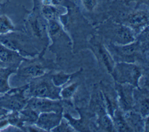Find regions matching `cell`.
<instances>
[{
	"instance_id": "6da1fadb",
	"label": "cell",
	"mask_w": 149,
	"mask_h": 132,
	"mask_svg": "<svg viewBox=\"0 0 149 132\" xmlns=\"http://www.w3.org/2000/svg\"><path fill=\"white\" fill-rule=\"evenodd\" d=\"M47 26L48 21L41 15L38 5H34L33 11L25 20V26L28 32V36L36 48H37L38 45L43 47V52L46 49L49 40Z\"/></svg>"
},
{
	"instance_id": "7a4b0ae2",
	"label": "cell",
	"mask_w": 149,
	"mask_h": 132,
	"mask_svg": "<svg viewBox=\"0 0 149 132\" xmlns=\"http://www.w3.org/2000/svg\"><path fill=\"white\" fill-rule=\"evenodd\" d=\"M0 42L8 48L17 52L24 58H33L38 55L39 51L28 35L15 31L0 35Z\"/></svg>"
},
{
	"instance_id": "3957f363",
	"label": "cell",
	"mask_w": 149,
	"mask_h": 132,
	"mask_svg": "<svg viewBox=\"0 0 149 132\" xmlns=\"http://www.w3.org/2000/svg\"><path fill=\"white\" fill-rule=\"evenodd\" d=\"M110 75L117 84H127L139 88L143 76V68L136 63L118 62L115 63Z\"/></svg>"
},
{
	"instance_id": "277c9868",
	"label": "cell",
	"mask_w": 149,
	"mask_h": 132,
	"mask_svg": "<svg viewBox=\"0 0 149 132\" xmlns=\"http://www.w3.org/2000/svg\"><path fill=\"white\" fill-rule=\"evenodd\" d=\"M61 87L56 86L52 83L50 74L46 73L38 78H33L28 83V97L49 98L52 100H61L60 92Z\"/></svg>"
},
{
	"instance_id": "5b68a950",
	"label": "cell",
	"mask_w": 149,
	"mask_h": 132,
	"mask_svg": "<svg viewBox=\"0 0 149 132\" xmlns=\"http://www.w3.org/2000/svg\"><path fill=\"white\" fill-rule=\"evenodd\" d=\"M107 48L116 63L126 62L136 63L137 60L141 59V56L144 53V46L137 40L125 45L110 44Z\"/></svg>"
},
{
	"instance_id": "8992f818",
	"label": "cell",
	"mask_w": 149,
	"mask_h": 132,
	"mask_svg": "<svg viewBox=\"0 0 149 132\" xmlns=\"http://www.w3.org/2000/svg\"><path fill=\"white\" fill-rule=\"evenodd\" d=\"M45 60L40 55L37 58H26L24 59L19 66H17L16 73L17 76L22 78L33 79L42 76L47 73L51 66V62Z\"/></svg>"
},
{
	"instance_id": "52a82bcc",
	"label": "cell",
	"mask_w": 149,
	"mask_h": 132,
	"mask_svg": "<svg viewBox=\"0 0 149 132\" xmlns=\"http://www.w3.org/2000/svg\"><path fill=\"white\" fill-rule=\"evenodd\" d=\"M28 84L15 89H10L8 92L0 97V107L8 111H20L27 104L29 97L27 96Z\"/></svg>"
},
{
	"instance_id": "ba28073f",
	"label": "cell",
	"mask_w": 149,
	"mask_h": 132,
	"mask_svg": "<svg viewBox=\"0 0 149 132\" xmlns=\"http://www.w3.org/2000/svg\"><path fill=\"white\" fill-rule=\"evenodd\" d=\"M106 35L111 40V44L125 45L136 40V34L129 27L124 24L112 22L106 26Z\"/></svg>"
},
{
	"instance_id": "9c48e42d",
	"label": "cell",
	"mask_w": 149,
	"mask_h": 132,
	"mask_svg": "<svg viewBox=\"0 0 149 132\" xmlns=\"http://www.w3.org/2000/svg\"><path fill=\"white\" fill-rule=\"evenodd\" d=\"M26 106L31 108L39 114L42 112H63V106L61 100H52L49 98L29 97Z\"/></svg>"
},
{
	"instance_id": "30bf717a",
	"label": "cell",
	"mask_w": 149,
	"mask_h": 132,
	"mask_svg": "<svg viewBox=\"0 0 149 132\" xmlns=\"http://www.w3.org/2000/svg\"><path fill=\"white\" fill-rule=\"evenodd\" d=\"M134 32L135 34H141V32L148 26V12L147 10H136L125 17V23Z\"/></svg>"
},
{
	"instance_id": "8fae6325",
	"label": "cell",
	"mask_w": 149,
	"mask_h": 132,
	"mask_svg": "<svg viewBox=\"0 0 149 132\" xmlns=\"http://www.w3.org/2000/svg\"><path fill=\"white\" fill-rule=\"evenodd\" d=\"M90 48L91 49L97 60L106 67L109 74H111L116 62L112 56L111 53L109 52L108 48L102 43L93 40V41L91 42Z\"/></svg>"
},
{
	"instance_id": "7c38bea8",
	"label": "cell",
	"mask_w": 149,
	"mask_h": 132,
	"mask_svg": "<svg viewBox=\"0 0 149 132\" xmlns=\"http://www.w3.org/2000/svg\"><path fill=\"white\" fill-rule=\"evenodd\" d=\"M116 89L118 93V104L120 110L123 112L132 110V108H134V87L127 84L116 83Z\"/></svg>"
},
{
	"instance_id": "4fadbf2b",
	"label": "cell",
	"mask_w": 149,
	"mask_h": 132,
	"mask_svg": "<svg viewBox=\"0 0 149 132\" xmlns=\"http://www.w3.org/2000/svg\"><path fill=\"white\" fill-rule=\"evenodd\" d=\"M63 118V112H42L39 114L35 124L44 131H51L60 124Z\"/></svg>"
},
{
	"instance_id": "5bb4252c",
	"label": "cell",
	"mask_w": 149,
	"mask_h": 132,
	"mask_svg": "<svg viewBox=\"0 0 149 132\" xmlns=\"http://www.w3.org/2000/svg\"><path fill=\"white\" fill-rule=\"evenodd\" d=\"M24 59L26 58L17 52L8 48L0 42V61L3 63V66L17 69Z\"/></svg>"
},
{
	"instance_id": "9a60e30c",
	"label": "cell",
	"mask_w": 149,
	"mask_h": 132,
	"mask_svg": "<svg viewBox=\"0 0 149 132\" xmlns=\"http://www.w3.org/2000/svg\"><path fill=\"white\" fill-rule=\"evenodd\" d=\"M124 118L132 131H143V125L145 118L136 111L129 110L123 112Z\"/></svg>"
},
{
	"instance_id": "2e32d148",
	"label": "cell",
	"mask_w": 149,
	"mask_h": 132,
	"mask_svg": "<svg viewBox=\"0 0 149 132\" xmlns=\"http://www.w3.org/2000/svg\"><path fill=\"white\" fill-rule=\"evenodd\" d=\"M64 9V6H53V5H40V12L44 18L47 21L54 20V19H59L60 15H64L68 10L62 11L61 10Z\"/></svg>"
},
{
	"instance_id": "e0dca14e",
	"label": "cell",
	"mask_w": 149,
	"mask_h": 132,
	"mask_svg": "<svg viewBox=\"0 0 149 132\" xmlns=\"http://www.w3.org/2000/svg\"><path fill=\"white\" fill-rule=\"evenodd\" d=\"M16 70L15 68L6 66L0 68V94H4L11 89L9 79L13 74L16 73Z\"/></svg>"
},
{
	"instance_id": "ac0fdd59",
	"label": "cell",
	"mask_w": 149,
	"mask_h": 132,
	"mask_svg": "<svg viewBox=\"0 0 149 132\" xmlns=\"http://www.w3.org/2000/svg\"><path fill=\"white\" fill-rule=\"evenodd\" d=\"M111 118L113 124V131H132L125 122L123 112L119 108L115 110Z\"/></svg>"
},
{
	"instance_id": "d6986e66",
	"label": "cell",
	"mask_w": 149,
	"mask_h": 132,
	"mask_svg": "<svg viewBox=\"0 0 149 132\" xmlns=\"http://www.w3.org/2000/svg\"><path fill=\"white\" fill-rule=\"evenodd\" d=\"M78 73L79 72L74 73V74H67V73L62 71L56 72L53 74H50V78H51L52 83L54 84L55 86H58V87H63V86L68 84V82L73 77L76 76Z\"/></svg>"
},
{
	"instance_id": "ffe728a7",
	"label": "cell",
	"mask_w": 149,
	"mask_h": 132,
	"mask_svg": "<svg viewBox=\"0 0 149 132\" xmlns=\"http://www.w3.org/2000/svg\"><path fill=\"white\" fill-rule=\"evenodd\" d=\"M15 31H19V29H17V27L10 17L6 15H0V35L6 34Z\"/></svg>"
},
{
	"instance_id": "44dd1931",
	"label": "cell",
	"mask_w": 149,
	"mask_h": 132,
	"mask_svg": "<svg viewBox=\"0 0 149 132\" xmlns=\"http://www.w3.org/2000/svg\"><path fill=\"white\" fill-rule=\"evenodd\" d=\"M19 114L24 124H34L37 122L39 113L31 108L26 106L19 111Z\"/></svg>"
},
{
	"instance_id": "7402d4cb",
	"label": "cell",
	"mask_w": 149,
	"mask_h": 132,
	"mask_svg": "<svg viewBox=\"0 0 149 132\" xmlns=\"http://www.w3.org/2000/svg\"><path fill=\"white\" fill-rule=\"evenodd\" d=\"M97 128L101 131H113V124L110 115L104 113L99 115L97 121Z\"/></svg>"
},
{
	"instance_id": "603a6c76",
	"label": "cell",
	"mask_w": 149,
	"mask_h": 132,
	"mask_svg": "<svg viewBox=\"0 0 149 132\" xmlns=\"http://www.w3.org/2000/svg\"><path fill=\"white\" fill-rule=\"evenodd\" d=\"M78 86H79V84L77 82H73V83L65 85L63 87H61L60 92L61 100H65V101L71 100L72 97L74 96V93L76 92Z\"/></svg>"
},
{
	"instance_id": "cb8c5ba5",
	"label": "cell",
	"mask_w": 149,
	"mask_h": 132,
	"mask_svg": "<svg viewBox=\"0 0 149 132\" xmlns=\"http://www.w3.org/2000/svg\"><path fill=\"white\" fill-rule=\"evenodd\" d=\"M53 132H73L76 131L74 127L71 125L68 120L62 119V120L57 126L51 131Z\"/></svg>"
},
{
	"instance_id": "d4e9b609",
	"label": "cell",
	"mask_w": 149,
	"mask_h": 132,
	"mask_svg": "<svg viewBox=\"0 0 149 132\" xmlns=\"http://www.w3.org/2000/svg\"><path fill=\"white\" fill-rule=\"evenodd\" d=\"M80 3L88 12H94L98 6V0H80Z\"/></svg>"
},
{
	"instance_id": "484cf974",
	"label": "cell",
	"mask_w": 149,
	"mask_h": 132,
	"mask_svg": "<svg viewBox=\"0 0 149 132\" xmlns=\"http://www.w3.org/2000/svg\"><path fill=\"white\" fill-rule=\"evenodd\" d=\"M10 112V111H8L7 109H5L2 108V107H0V121L3 120V119H5Z\"/></svg>"
},
{
	"instance_id": "4316f807",
	"label": "cell",
	"mask_w": 149,
	"mask_h": 132,
	"mask_svg": "<svg viewBox=\"0 0 149 132\" xmlns=\"http://www.w3.org/2000/svg\"><path fill=\"white\" fill-rule=\"evenodd\" d=\"M10 2V0H0V9L3 8L7 5Z\"/></svg>"
},
{
	"instance_id": "83f0119b",
	"label": "cell",
	"mask_w": 149,
	"mask_h": 132,
	"mask_svg": "<svg viewBox=\"0 0 149 132\" xmlns=\"http://www.w3.org/2000/svg\"><path fill=\"white\" fill-rule=\"evenodd\" d=\"M129 1L135 2V3H142L143 4H146L147 6H148V0H129Z\"/></svg>"
},
{
	"instance_id": "f1b7e54d",
	"label": "cell",
	"mask_w": 149,
	"mask_h": 132,
	"mask_svg": "<svg viewBox=\"0 0 149 132\" xmlns=\"http://www.w3.org/2000/svg\"><path fill=\"white\" fill-rule=\"evenodd\" d=\"M3 63H2V62H1V61H0V68H1V67H3Z\"/></svg>"
},
{
	"instance_id": "f546056e",
	"label": "cell",
	"mask_w": 149,
	"mask_h": 132,
	"mask_svg": "<svg viewBox=\"0 0 149 132\" xmlns=\"http://www.w3.org/2000/svg\"><path fill=\"white\" fill-rule=\"evenodd\" d=\"M38 1H39V0H34V3H38Z\"/></svg>"
}]
</instances>
